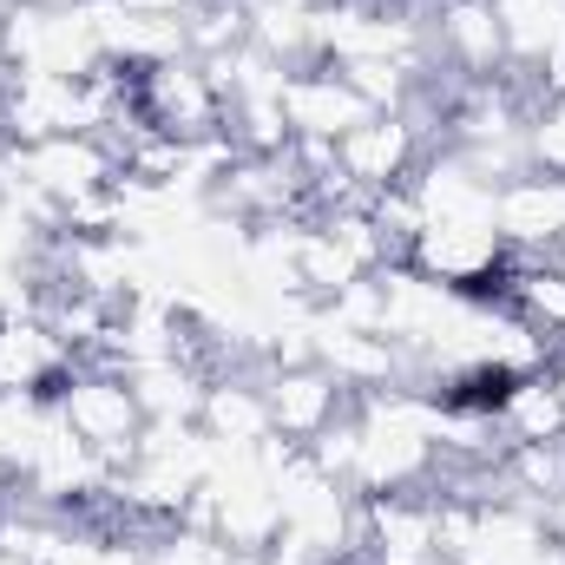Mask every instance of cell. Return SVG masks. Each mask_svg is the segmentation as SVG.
I'll list each match as a JSON object with an SVG mask.
<instances>
[{"label": "cell", "mask_w": 565, "mask_h": 565, "mask_svg": "<svg viewBox=\"0 0 565 565\" xmlns=\"http://www.w3.org/2000/svg\"><path fill=\"white\" fill-rule=\"evenodd\" d=\"M204 440H217L224 454H250L264 434H270V402H264V362L250 369H231L204 388V408H198Z\"/></svg>", "instance_id": "ba28073f"}, {"label": "cell", "mask_w": 565, "mask_h": 565, "mask_svg": "<svg viewBox=\"0 0 565 565\" xmlns=\"http://www.w3.org/2000/svg\"><path fill=\"white\" fill-rule=\"evenodd\" d=\"M375 119V106L329 66V60H316V66H296L289 79H282V126H289V139H329L342 145L355 126H369Z\"/></svg>", "instance_id": "3957f363"}, {"label": "cell", "mask_w": 565, "mask_h": 565, "mask_svg": "<svg viewBox=\"0 0 565 565\" xmlns=\"http://www.w3.org/2000/svg\"><path fill=\"white\" fill-rule=\"evenodd\" d=\"M53 408H60V422L73 427L99 460H106V487L139 460V427H145V408L139 395H132V382L126 375H106V369H86V362H73V375L53 388Z\"/></svg>", "instance_id": "6da1fadb"}, {"label": "cell", "mask_w": 565, "mask_h": 565, "mask_svg": "<svg viewBox=\"0 0 565 565\" xmlns=\"http://www.w3.org/2000/svg\"><path fill=\"white\" fill-rule=\"evenodd\" d=\"M329 565H349V559H329Z\"/></svg>", "instance_id": "d6986e66"}, {"label": "cell", "mask_w": 565, "mask_h": 565, "mask_svg": "<svg viewBox=\"0 0 565 565\" xmlns=\"http://www.w3.org/2000/svg\"><path fill=\"white\" fill-rule=\"evenodd\" d=\"M507 33V73H533L565 40V0H487Z\"/></svg>", "instance_id": "8fae6325"}, {"label": "cell", "mask_w": 565, "mask_h": 565, "mask_svg": "<svg viewBox=\"0 0 565 565\" xmlns=\"http://www.w3.org/2000/svg\"><path fill=\"white\" fill-rule=\"evenodd\" d=\"M546 264H553V270L565 277V237H559V244H546Z\"/></svg>", "instance_id": "2e32d148"}, {"label": "cell", "mask_w": 565, "mask_h": 565, "mask_svg": "<svg viewBox=\"0 0 565 565\" xmlns=\"http://www.w3.org/2000/svg\"><path fill=\"white\" fill-rule=\"evenodd\" d=\"M427 40H434V66H447L454 79L507 73V33L487 0H440L427 20Z\"/></svg>", "instance_id": "277c9868"}, {"label": "cell", "mask_w": 565, "mask_h": 565, "mask_svg": "<svg viewBox=\"0 0 565 565\" xmlns=\"http://www.w3.org/2000/svg\"><path fill=\"white\" fill-rule=\"evenodd\" d=\"M500 244L513 250H546L565 237V171H520L493 198Z\"/></svg>", "instance_id": "8992f818"}, {"label": "cell", "mask_w": 565, "mask_h": 565, "mask_svg": "<svg viewBox=\"0 0 565 565\" xmlns=\"http://www.w3.org/2000/svg\"><path fill=\"white\" fill-rule=\"evenodd\" d=\"M264 402H270V434L302 447V440H316L322 427L335 422L355 395L322 362H302V369H264Z\"/></svg>", "instance_id": "5b68a950"}, {"label": "cell", "mask_w": 565, "mask_h": 565, "mask_svg": "<svg viewBox=\"0 0 565 565\" xmlns=\"http://www.w3.org/2000/svg\"><path fill=\"white\" fill-rule=\"evenodd\" d=\"M546 375H553V388H559V395H565V342H559V349H553V355H546Z\"/></svg>", "instance_id": "9a60e30c"}, {"label": "cell", "mask_w": 565, "mask_h": 565, "mask_svg": "<svg viewBox=\"0 0 565 565\" xmlns=\"http://www.w3.org/2000/svg\"><path fill=\"white\" fill-rule=\"evenodd\" d=\"M493 422L507 434V447H526V440H565V395L553 388L546 369L533 375H513L493 402Z\"/></svg>", "instance_id": "30bf717a"}, {"label": "cell", "mask_w": 565, "mask_h": 565, "mask_svg": "<svg viewBox=\"0 0 565 565\" xmlns=\"http://www.w3.org/2000/svg\"><path fill=\"white\" fill-rule=\"evenodd\" d=\"M335 158H342V171L362 191H388V184H408V171L427 158V145L402 113H375L369 126H355L349 139L335 145Z\"/></svg>", "instance_id": "52a82bcc"}, {"label": "cell", "mask_w": 565, "mask_h": 565, "mask_svg": "<svg viewBox=\"0 0 565 565\" xmlns=\"http://www.w3.org/2000/svg\"><path fill=\"white\" fill-rule=\"evenodd\" d=\"M46 7H79V0H46Z\"/></svg>", "instance_id": "ac0fdd59"}, {"label": "cell", "mask_w": 565, "mask_h": 565, "mask_svg": "<svg viewBox=\"0 0 565 565\" xmlns=\"http://www.w3.org/2000/svg\"><path fill=\"white\" fill-rule=\"evenodd\" d=\"M422 565H460V559H440V553H434V559H422Z\"/></svg>", "instance_id": "e0dca14e"}, {"label": "cell", "mask_w": 565, "mask_h": 565, "mask_svg": "<svg viewBox=\"0 0 565 565\" xmlns=\"http://www.w3.org/2000/svg\"><path fill=\"white\" fill-rule=\"evenodd\" d=\"M66 375H73V349L40 316L0 322V395H53Z\"/></svg>", "instance_id": "9c48e42d"}, {"label": "cell", "mask_w": 565, "mask_h": 565, "mask_svg": "<svg viewBox=\"0 0 565 565\" xmlns=\"http://www.w3.org/2000/svg\"><path fill=\"white\" fill-rule=\"evenodd\" d=\"M178 26H184L191 60H224V53L250 46V0H191Z\"/></svg>", "instance_id": "7c38bea8"}, {"label": "cell", "mask_w": 565, "mask_h": 565, "mask_svg": "<svg viewBox=\"0 0 565 565\" xmlns=\"http://www.w3.org/2000/svg\"><path fill=\"white\" fill-rule=\"evenodd\" d=\"M139 119L151 126V132L178 139V145L224 139V99H217L204 60L178 53V60L139 66Z\"/></svg>", "instance_id": "7a4b0ae2"}, {"label": "cell", "mask_w": 565, "mask_h": 565, "mask_svg": "<svg viewBox=\"0 0 565 565\" xmlns=\"http://www.w3.org/2000/svg\"><path fill=\"white\" fill-rule=\"evenodd\" d=\"M302 454H309V467L316 473H329V480H355V460H362V415H355V402L335 415V422L322 427L316 440H302Z\"/></svg>", "instance_id": "4fadbf2b"}, {"label": "cell", "mask_w": 565, "mask_h": 565, "mask_svg": "<svg viewBox=\"0 0 565 565\" xmlns=\"http://www.w3.org/2000/svg\"><path fill=\"white\" fill-rule=\"evenodd\" d=\"M126 13H145V20H184L191 0H119Z\"/></svg>", "instance_id": "5bb4252c"}]
</instances>
